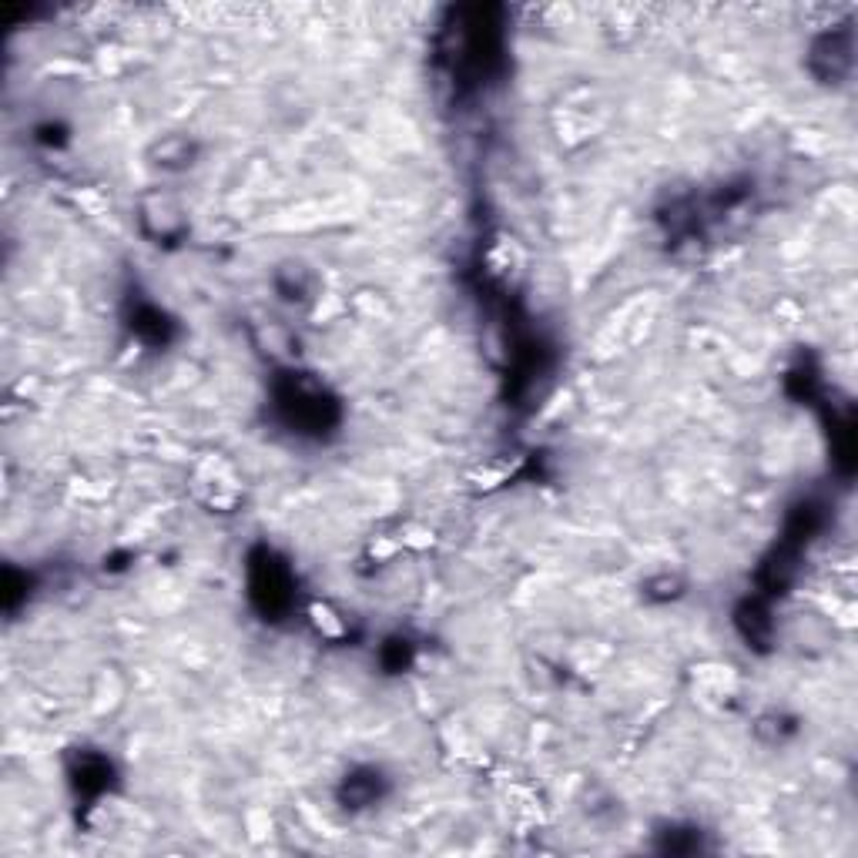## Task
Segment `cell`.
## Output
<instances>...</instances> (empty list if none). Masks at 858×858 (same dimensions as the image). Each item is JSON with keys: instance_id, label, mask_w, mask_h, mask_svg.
<instances>
[{"instance_id": "6da1fadb", "label": "cell", "mask_w": 858, "mask_h": 858, "mask_svg": "<svg viewBox=\"0 0 858 858\" xmlns=\"http://www.w3.org/2000/svg\"><path fill=\"white\" fill-rule=\"evenodd\" d=\"M151 165L165 171H185L195 165V145L188 138H161L151 148Z\"/></svg>"}]
</instances>
